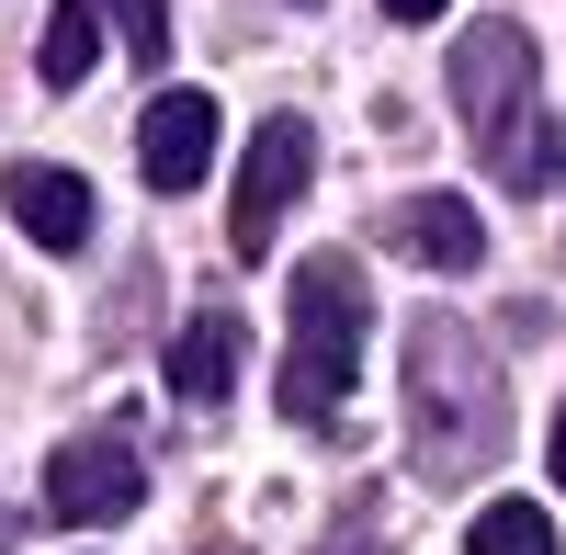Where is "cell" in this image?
Listing matches in <instances>:
<instances>
[{
	"instance_id": "obj_1",
	"label": "cell",
	"mask_w": 566,
	"mask_h": 555,
	"mask_svg": "<svg viewBox=\"0 0 566 555\" xmlns=\"http://www.w3.org/2000/svg\"><path fill=\"white\" fill-rule=\"evenodd\" d=\"M397 397H408V465L431 477V488L499 465V442H510V386H499L488 341L464 329L453 306H419V317H408Z\"/></svg>"
},
{
	"instance_id": "obj_2",
	"label": "cell",
	"mask_w": 566,
	"mask_h": 555,
	"mask_svg": "<svg viewBox=\"0 0 566 555\" xmlns=\"http://www.w3.org/2000/svg\"><path fill=\"white\" fill-rule=\"evenodd\" d=\"M453 114H464V136L488 148V170L510 181V193H555L566 181V125L533 103V34L522 23H476V34H453Z\"/></svg>"
},
{
	"instance_id": "obj_3",
	"label": "cell",
	"mask_w": 566,
	"mask_h": 555,
	"mask_svg": "<svg viewBox=\"0 0 566 555\" xmlns=\"http://www.w3.org/2000/svg\"><path fill=\"white\" fill-rule=\"evenodd\" d=\"M363 329H374L363 261H352V250H317V261H295V317H283V420L328 431V420L352 408Z\"/></svg>"
},
{
	"instance_id": "obj_4",
	"label": "cell",
	"mask_w": 566,
	"mask_h": 555,
	"mask_svg": "<svg viewBox=\"0 0 566 555\" xmlns=\"http://www.w3.org/2000/svg\"><path fill=\"white\" fill-rule=\"evenodd\" d=\"M317 181V125L306 114H272L261 136H250V159H239V205H227V250L239 261H261L272 239H283V205H295Z\"/></svg>"
},
{
	"instance_id": "obj_5",
	"label": "cell",
	"mask_w": 566,
	"mask_h": 555,
	"mask_svg": "<svg viewBox=\"0 0 566 555\" xmlns=\"http://www.w3.org/2000/svg\"><path fill=\"white\" fill-rule=\"evenodd\" d=\"M136 499H148V465H136L125 442H69V453H45V511H57V522L114 533Z\"/></svg>"
},
{
	"instance_id": "obj_6",
	"label": "cell",
	"mask_w": 566,
	"mask_h": 555,
	"mask_svg": "<svg viewBox=\"0 0 566 555\" xmlns=\"http://www.w3.org/2000/svg\"><path fill=\"white\" fill-rule=\"evenodd\" d=\"M136 159H148L159 193H193L216 170V91H159L148 125H136Z\"/></svg>"
},
{
	"instance_id": "obj_7",
	"label": "cell",
	"mask_w": 566,
	"mask_h": 555,
	"mask_svg": "<svg viewBox=\"0 0 566 555\" xmlns=\"http://www.w3.org/2000/svg\"><path fill=\"white\" fill-rule=\"evenodd\" d=\"M0 205H12V227L34 250H80L91 239V181L57 170V159H23V170H0Z\"/></svg>"
},
{
	"instance_id": "obj_8",
	"label": "cell",
	"mask_w": 566,
	"mask_h": 555,
	"mask_svg": "<svg viewBox=\"0 0 566 555\" xmlns=\"http://www.w3.org/2000/svg\"><path fill=\"white\" fill-rule=\"evenodd\" d=\"M239 352H250L239 306H193V317H181V341H170V397H181V408H227Z\"/></svg>"
},
{
	"instance_id": "obj_9",
	"label": "cell",
	"mask_w": 566,
	"mask_h": 555,
	"mask_svg": "<svg viewBox=\"0 0 566 555\" xmlns=\"http://www.w3.org/2000/svg\"><path fill=\"white\" fill-rule=\"evenodd\" d=\"M386 239H397L419 272H476V261H488V227H476L464 193H408V205L386 216Z\"/></svg>"
},
{
	"instance_id": "obj_10",
	"label": "cell",
	"mask_w": 566,
	"mask_h": 555,
	"mask_svg": "<svg viewBox=\"0 0 566 555\" xmlns=\"http://www.w3.org/2000/svg\"><path fill=\"white\" fill-rule=\"evenodd\" d=\"M91 57H103V0H57V12H45V45H34V69H45V91H69V80H91Z\"/></svg>"
},
{
	"instance_id": "obj_11",
	"label": "cell",
	"mask_w": 566,
	"mask_h": 555,
	"mask_svg": "<svg viewBox=\"0 0 566 555\" xmlns=\"http://www.w3.org/2000/svg\"><path fill=\"white\" fill-rule=\"evenodd\" d=\"M464 555H555V522L533 511V499H499V511H476Z\"/></svg>"
},
{
	"instance_id": "obj_12",
	"label": "cell",
	"mask_w": 566,
	"mask_h": 555,
	"mask_svg": "<svg viewBox=\"0 0 566 555\" xmlns=\"http://www.w3.org/2000/svg\"><path fill=\"white\" fill-rule=\"evenodd\" d=\"M103 12L125 23V57H136V69L170 57V0H103Z\"/></svg>"
},
{
	"instance_id": "obj_13",
	"label": "cell",
	"mask_w": 566,
	"mask_h": 555,
	"mask_svg": "<svg viewBox=\"0 0 566 555\" xmlns=\"http://www.w3.org/2000/svg\"><path fill=\"white\" fill-rule=\"evenodd\" d=\"M317 555H386V544H374V499H352V511L328 522V544H317Z\"/></svg>"
},
{
	"instance_id": "obj_14",
	"label": "cell",
	"mask_w": 566,
	"mask_h": 555,
	"mask_svg": "<svg viewBox=\"0 0 566 555\" xmlns=\"http://www.w3.org/2000/svg\"><path fill=\"white\" fill-rule=\"evenodd\" d=\"M386 12H397V23H442L453 0H386Z\"/></svg>"
},
{
	"instance_id": "obj_15",
	"label": "cell",
	"mask_w": 566,
	"mask_h": 555,
	"mask_svg": "<svg viewBox=\"0 0 566 555\" xmlns=\"http://www.w3.org/2000/svg\"><path fill=\"white\" fill-rule=\"evenodd\" d=\"M544 465H555V488H566V408H555V442H544Z\"/></svg>"
},
{
	"instance_id": "obj_16",
	"label": "cell",
	"mask_w": 566,
	"mask_h": 555,
	"mask_svg": "<svg viewBox=\"0 0 566 555\" xmlns=\"http://www.w3.org/2000/svg\"><path fill=\"white\" fill-rule=\"evenodd\" d=\"M205 555H250V544H205Z\"/></svg>"
}]
</instances>
